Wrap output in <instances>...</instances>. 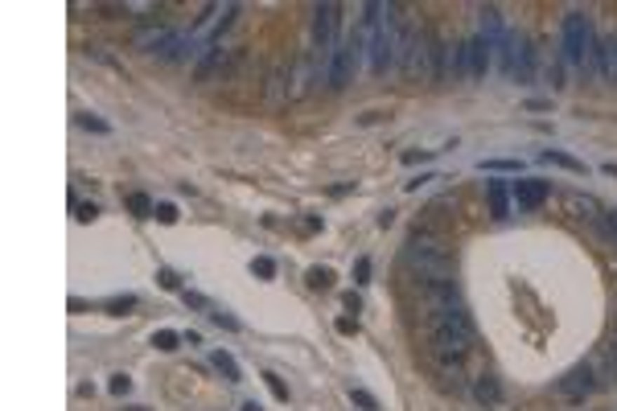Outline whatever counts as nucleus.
I'll return each instance as SVG.
<instances>
[{"instance_id": "f257e3e1", "label": "nucleus", "mask_w": 617, "mask_h": 411, "mask_svg": "<svg viewBox=\"0 0 617 411\" xmlns=\"http://www.w3.org/2000/svg\"><path fill=\"white\" fill-rule=\"evenodd\" d=\"M424 325H428V346L436 354V362L445 370H461V362L473 349V321H469V309H440V313H424Z\"/></svg>"}, {"instance_id": "f03ea898", "label": "nucleus", "mask_w": 617, "mask_h": 411, "mask_svg": "<svg viewBox=\"0 0 617 411\" xmlns=\"http://www.w3.org/2000/svg\"><path fill=\"white\" fill-rule=\"evenodd\" d=\"M403 263L420 276V284H453V255L445 247L440 235L432 230H412L407 247H403Z\"/></svg>"}, {"instance_id": "7ed1b4c3", "label": "nucleus", "mask_w": 617, "mask_h": 411, "mask_svg": "<svg viewBox=\"0 0 617 411\" xmlns=\"http://www.w3.org/2000/svg\"><path fill=\"white\" fill-rule=\"evenodd\" d=\"M592 391H601V386H597V375H592V366H588V362L572 366L564 379L555 382V399H564L568 407H581Z\"/></svg>"}, {"instance_id": "20e7f679", "label": "nucleus", "mask_w": 617, "mask_h": 411, "mask_svg": "<svg viewBox=\"0 0 617 411\" xmlns=\"http://www.w3.org/2000/svg\"><path fill=\"white\" fill-rule=\"evenodd\" d=\"M548 193H552V186H548V181H539V177L510 181V202H515L519 210H535V206H543V202H548Z\"/></svg>"}, {"instance_id": "39448f33", "label": "nucleus", "mask_w": 617, "mask_h": 411, "mask_svg": "<svg viewBox=\"0 0 617 411\" xmlns=\"http://www.w3.org/2000/svg\"><path fill=\"white\" fill-rule=\"evenodd\" d=\"M482 41H486L490 50H502V41H506L502 17H498V8H494V4H482Z\"/></svg>"}, {"instance_id": "423d86ee", "label": "nucleus", "mask_w": 617, "mask_h": 411, "mask_svg": "<svg viewBox=\"0 0 617 411\" xmlns=\"http://www.w3.org/2000/svg\"><path fill=\"white\" fill-rule=\"evenodd\" d=\"M473 399L486 403V407H498L502 403V382L494 379V375H477L473 379Z\"/></svg>"}, {"instance_id": "0eeeda50", "label": "nucleus", "mask_w": 617, "mask_h": 411, "mask_svg": "<svg viewBox=\"0 0 617 411\" xmlns=\"http://www.w3.org/2000/svg\"><path fill=\"white\" fill-rule=\"evenodd\" d=\"M486 70H490V46L477 33V37H469V78H482Z\"/></svg>"}, {"instance_id": "6e6552de", "label": "nucleus", "mask_w": 617, "mask_h": 411, "mask_svg": "<svg viewBox=\"0 0 617 411\" xmlns=\"http://www.w3.org/2000/svg\"><path fill=\"white\" fill-rule=\"evenodd\" d=\"M486 197H490L494 218H506V214H510V186H506V181H486Z\"/></svg>"}, {"instance_id": "1a4fd4ad", "label": "nucleus", "mask_w": 617, "mask_h": 411, "mask_svg": "<svg viewBox=\"0 0 617 411\" xmlns=\"http://www.w3.org/2000/svg\"><path fill=\"white\" fill-rule=\"evenodd\" d=\"M568 210H572L576 218L597 222V226H601V218H605V210H601V206H597L592 197H581V193H572V197H568Z\"/></svg>"}, {"instance_id": "9d476101", "label": "nucleus", "mask_w": 617, "mask_h": 411, "mask_svg": "<svg viewBox=\"0 0 617 411\" xmlns=\"http://www.w3.org/2000/svg\"><path fill=\"white\" fill-rule=\"evenodd\" d=\"M539 160H548V165H560V169H568V173H588V165L585 160H576V157H568V153H560V148H543L539 153Z\"/></svg>"}, {"instance_id": "9b49d317", "label": "nucleus", "mask_w": 617, "mask_h": 411, "mask_svg": "<svg viewBox=\"0 0 617 411\" xmlns=\"http://www.w3.org/2000/svg\"><path fill=\"white\" fill-rule=\"evenodd\" d=\"M531 70H535V50H531V41L527 37H519V58H515V74L519 78H531Z\"/></svg>"}, {"instance_id": "f8f14e48", "label": "nucleus", "mask_w": 617, "mask_h": 411, "mask_svg": "<svg viewBox=\"0 0 617 411\" xmlns=\"http://www.w3.org/2000/svg\"><path fill=\"white\" fill-rule=\"evenodd\" d=\"M210 362H215V366H218V370H222V375H226L231 382H243V370H239V362H235L226 349H215V354H210Z\"/></svg>"}, {"instance_id": "ddd939ff", "label": "nucleus", "mask_w": 617, "mask_h": 411, "mask_svg": "<svg viewBox=\"0 0 617 411\" xmlns=\"http://www.w3.org/2000/svg\"><path fill=\"white\" fill-rule=\"evenodd\" d=\"M477 169H482V173H523V160H510V157H494V160H482Z\"/></svg>"}, {"instance_id": "4468645a", "label": "nucleus", "mask_w": 617, "mask_h": 411, "mask_svg": "<svg viewBox=\"0 0 617 411\" xmlns=\"http://www.w3.org/2000/svg\"><path fill=\"white\" fill-rule=\"evenodd\" d=\"M305 284L313 288V292H325V288H334V272H330V267H308Z\"/></svg>"}, {"instance_id": "2eb2a0df", "label": "nucleus", "mask_w": 617, "mask_h": 411, "mask_svg": "<svg viewBox=\"0 0 617 411\" xmlns=\"http://www.w3.org/2000/svg\"><path fill=\"white\" fill-rule=\"evenodd\" d=\"M153 346L161 349V354H173V349L182 346V333H177V329H156V333H153Z\"/></svg>"}, {"instance_id": "dca6fc26", "label": "nucleus", "mask_w": 617, "mask_h": 411, "mask_svg": "<svg viewBox=\"0 0 617 411\" xmlns=\"http://www.w3.org/2000/svg\"><path fill=\"white\" fill-rule=\"evenodd\" d=\"M251 276H259V280H272V276H276V263H272L268 255H255V259H251Z\"/></svg>"}, {"instance_id": "f3484780", "label": "nucleus", "mask_w": 617, "mask_h": 411, "mask_svg": "<svg viewBox=\"0 0 617 411\" xmlns=\"http://www.w3.org/2000/svg\"><path fill=\"white\" fill-rule=\"evenodd\" d=\"M453 70H457L461 78H469V41L453 46Z\"/></svg>"}, {"instance_id": "a211bd4d", "label": "nucleus", "mask_w": 617, "mask_h": 411, "mask_svg": "<svg viewBox=\"0 0 617 411\" xmlns=\"http://www.w3.org/2000/svg\"><path fill=\"white\" fill-rule=\"evenodd\" d=\"M128 210H136V214H140V218H153V202H149V197H144V193H128Z\"/></svg>"}, {"instance_id": "6ab92c4d", "label": "nucleus", "mask_w": 617, "mask_h": 411, "mask_svg": "<svg viewBox=\"0 0 617 411\" xmlns=\"http://www.w3.org/2000/svg\"><path fill=\"white\" fill-rule=\"evenodd\" d=\"M128 309H136V296H132V292H128V296H111V300H107V313H116V316H123Z\"/></svg>"}, {"instance_id": "aec40b11", "label": "nucleus", "mask_w": 617, "mask_h": 411, "mask_svg": "<svg viewBox=\"0 0 617 411\" xmlns=\"http://www.w3.org/2000/svg\"><path fill=\"white\" fill-rule=\"evenodd\" d=\"M153 218H156V222H165V226H173V222H177V206H173V202H156Z\"/></svg>"}, {"instance_id": "412c9836", "label": "nucleus", "mask_w": 617, "mask_h": 411, "mask_svg": "<svg viewBox=\"0 0 617 411\" xmlns=\"http://www.w3.org/2000/svg\"><path fill=\"white\" fill-rule=\"evenodd\" d=\"M350 399H354V403H358L362 411H374V407H379V399H374L370 391H362V386H354V391H350Z\"/></svg>"}, {"instance_id": "4be33fe9", "label": "nucleus", "mask_w": 617, "mask_h": 411, "mask_svg": "<svg viewBox=\"0 0 617 411\" xmlns=\"http://www.w3.org/2000/svg\"><path fill=\"white\" fill-rule=\"evenodd\" d=\"M264 382H268V391L276 395L280 403H288V386H284V379H280V375H264Z\"/></svg>"}, {"instance_id": "5701e85b", "label": "nucleus", "mask_w": 617, "mask_h": 411, "mask_svg": "<svg viewBox=\"0 0 617 411\" xmlns=\"http://www.w3.org/2000/svg\"><path fill=\"white\" fill-rule=\"evenodd\" d=\"M156 284L165 288V292H177V288H182V280H177V272H169V267H161V272H156Z\"/></svg>"}, {"instance_id": "b1692460", "label": "nucleus", "mask_w": 617, "mask_h": 411, "mask_svg": "<svg viewBox=\"0 0 617 411\" xmlns=\"http://www.w3.org/2000/svg\"><path fill=\"white\" fill-rule=\"evenodd\" d=\"M74 218L79 222H95L99 218V206H95V202H79V206H74Z\"/></svg>"}, {"instance_id": "393cba45", "label": "nucleus", "mask_w": 617, "mask_h": 411, "mask_svg": "<svg viewBox=\"0 0 617 411\" xmlns=\"http://www.w3.org/2000/svg\"><path fill=\"white\" fill-rule=\"evenodd\" d=\"M334 329H338L341 337H354V333H358V316H338Z\"/></svg>"}, {"instance_id": "a878e982", "label": "nucleus", "mask_w": 617, "mask_h": 411, "mask_svg": "<svg viewBox=\"0 0 617 411\" xmlns=\"http://www.w3.org/2000/svg\"><path fill=\"white\" fill-rule=\"evenodd\" d=\"M79 127H87L95 136H107V132H111V127L103 124V120H95V116H79Z\"/></svg>"}, {"instance_id": "bb28decb", "label": "nucleus", "mask_w": 617, "mask_h": 411, "mask_svg": "<svg viewBox=\"0 0 617 411\" xmlns=\"http://www.w3.org/2000/svg\"><path fill=\"white\" fill-rule=\"evenodd\" d=\"M182 300H185V309H198V313H202V309H210V305H206V296H198V292H189V288L182 292Z\"/></svg>"}, {"instance_id": "cd10ccee", "label": "nucleus", "mask_w": 617, "mask_h": 411, "mask_svg": "<svg viewBox=\"0 0 617 411\" xmlns=\"http://www.w3.org/2000/svg\"><path fill=\"white\" fill-rule=\"evenodd\" d=\"M601 230H605V235H609V239L617 243V210H605V218H601Z\"/></svg>"}, {"instance_id": "c85d7f7f", "label": "nucleus", "mask_w": 617, "mask_h": 411, "mask_svg": "<svg viewBox=\"0 0 617 411\" xmlns=\"http://www.w3.org/2000/svg\"><path fill=\"white\" fill-rule=\"evenodd\" d=\"M370 280V259H358L354 263V284H367Z\"/></svg>"}, {"instance_id": "c756f323", "label": "nucleus", "mask_w": 617, "mask_h": 411, "mask_svg": "<svg viewBox=\"0 0 617 411\" xmlns=\"http://www.w3.org/2000/svg\"><path fill=\"white\" fill-rule=\"evenodd\" d=\"M128 391H132V379H128V375H116V379H111V395H128Z\"/></svg>"}, {"instance_id": "7c9ffc66", "label": "nucleus", "mask_w": 617, "mask_h": 411, "mask_svg": "<svg viewBox=\"0 0 617 411\" xmlns=\"http://www.w3.org/2000/svg\"><path fill=\"white\" fill-rule=\"evenodd\" d=\"M436 148H420V153H403V165H420V160H428Z\"/></svg>"}, {"instance_id": "2f4dec72", "label": "nucleus", "mask_w": 617, "mask_h": 411, "mask_svg": "<svg viewBox=\"0 0 617 411\" xmlns=\"http://www.w3.org/2000/svg\"><path fill=\"white\" fill-rule=\"evenodd\" d=\"M210 316H215V325H222V329H239L235 316H226V313H210Z\"/></svg>"}, {"instance_id": "473e14b6", "label": "nucleus", "mask_w": 617, "mask_h": 411, "mask_svg": "<svg viewBox=\"0 0 617 411\" xmlns=\"http://www.w3.org/2000/svg\"><path fill=\"white\" fill-rule=\"evenodd\" d=\"M605 354H609V362H613V366H617V329H613V333H609V346H605Z\"/></svg>"}, {"instance_id": "72a5a7b5", "label": "nucleus", "mask_w": 617, "mask_h": 411, "mask_svg": "<svg viewBox=\"0 0 617 411\" xmlns=\"http://www.w3.org/2000/svg\"><path fill=\"white\" fill-rule=\"evenodd\" d=\"M548 107H552L548 99H527V111H548Z\"/></svg>"}, {"instance_id": "f704fd0d", "label": "nucleus", "mask_w": 617, "mask_h": 411, "mask_svg": "<svg viewBox=\"0 0 617 411\" xmlns=\"http://www.w3.org/2000/svg\"><path fill=\"white\" fill-rule=\"evenodd\" d=\"M346 309H350V313H358V309H362V300H358L354 292H346Z\"/></svg>"}, {"instance_id": "c9c22d12", "label": "nucleus", "mask_w": 617, "mask_h": 411, "mask_svg": "<svg viewBox=\"0 0 617 411\" xmlns=\"http://www.w3.org/2000/svg\"><path fill=\"white\" fill-rule=\"evenodd\" d=\"M383 120V111H367V116H358V124H379Z\"/></svg>"}, {"instance_id": "e433bc0d", "label": "nucleus", "mask_w": 617, "mask_h": 411, "mask_svg": "<svg viewBox=\"0 0 617 411\" xmlns=\"http://www.w3.org/2000/svg\"><path fill=\"white\" fill-rule=\"evenodd\" d=\"M391 222H395V210H383V214H379V226H383V230H387Z\"/></svg>"}, {"instance_id": "4c0bfd02", "label": "nucleus", "mask_w": 617, "mask_h": 411, "mask_svg": "<svg viewBox=\"0 0 617 411\" xmlns=\"http://www.w3.org/2000/svg\"><path fill=\"white\" fill-rule=\"evenodd\" d=\"M239 411H264V407H259V403H243Z\"/></svg>"}, {"instance_id": "58836bf2", "label": "nucleus", "mask_w": 617, "mask_h": 411, "mask_svg": "<svg viewBox=\"0 0 617 411\" xmlns=\"http://www.w3.org/2000/svg\"><path fill=\"white\" fill-rule=\"evenodd\" d=\"M123 411H149V407H123Z\"/></svg>"}]
</instances>
